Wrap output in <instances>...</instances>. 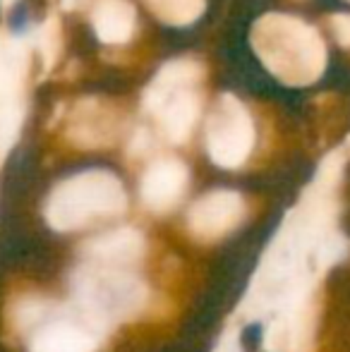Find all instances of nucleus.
I'll return each mask as SVG.
<instances>
[{
  "instance_id": "nucleus-1",
  "label": "nucleus",
  "mask_w": 350,
  "mask_h": 352,
  "mask_svg": "<svg viewBox=\"0 0 350 352\" xmlns=\"http://www.w3.org/2000/svg\"><path fill=\"white\" fill-rule=\"evenodd\" d=\"M252 43L271 74L288 84L314 82L327 63L319 34L288 14H266L259 19Z\"/></svg>"
},
{
  "instance_id": "nucleus-2",
  "label": "nucleus",
  "mask_w": 350,
  "mask_h": 352,
  "mask_svg": "<svg viewBox=\"0 0 350 352\" xmlns=\"http://www.w3.org/2000/svg\"><path fill=\"white\" fill-rule=\"evenodd\" d=\"M201 77V67L192 60H173L164 65L154 82L146 87L142 103L149 113H156L164 130L175 142L190 135L199 111V96L195 84Z\"/></svg>"
},
{
  "instance_id": "nucleus-3",
  "label": "nucleus",
  "mask_w": 350,
  "mask_h": 352,
  "mask_svg": "<svg viewBox=\"0 0 350 352\" xmlns=\"http://www.w3.org/2000/svg\"><path fill=\"white\" fill-rule=\"evenodd\" d=\"M118 197H120L118 182L111 175L96 170L82 173V175H75L63 185H58V190L51 195L46 209L48 223L58 230L75 228L77 223H82L94 211L116 201Z\"/></svg>"
},
{
  "instance_id": "nucleus-4",
  "label": "nucleus",
  "mask_w": 350,
  "mask_h": 352,
  "mask_svg": "<svg viewBox=\"0 0 350 352\" xmlns=\"http://www.w3.org/2000/svg\"><path fill=\"white\" fill-rule=\"evenodd\" d=\"M252 140L254 130L250 113L233 94H223L209 120V148L214 161L235 166L248 156Z\"/></svg>"
},
{
  "instance_id": "nucleus-5",
  "label": "nucleus",
  "mask_w": 350,
  "mask_h": 352,
  "mask_svg": "<svg viewBox=\"0 0 350 352\" xmlns=\"http://www.w3.org/2000/svg\"><path fill=\"white\" fill-rule=\"evenodd\" d=\"M91 24L103 43H125L135 32V8L127 0H98Z\"/></svg>"
},
{
  "instance_id": "nucleus-6",
  "label": "nucleus",
  "mask_w": 350,
  "mask_h": 352,
  "mask_svg": "<svg viewBox=\"0 0 350 352\" xmlns=\"http://www.w3.org/2000/svg\"><path fill=\"white\" fill-rule=\"evenodd\" d=\"M151 12L171 24H190L204 10V0H144Z\"/></svg>"
},
{
  "instance_id": "nucleus-7",
  "label": "nucleus",
  "mask_w": 350,
  "mask_h": 352,
  "mask_svg": "<svg viewBox=\"0 0 350 352\" xmlns=\"http://www.w3.org/2000/svg\"><path fill=\"white\" fill-rule=\"evenodd\" d=\"M82 338L70 329H46L34 338L32 352H80Z\"/></svg>"
},
{
  "instance_id": "nucleus-8",
  "label": "nucleus",
  "mask_w": 350,
  "mask_h": 352,
  "mask_svg": "<svg viewBox=\"0 0 350 352\" xmlns=\"http://www.w3.org/2000/svg\"><path fill=\"white\" fill-rule=\"evenodd\" d=\"M39 48H41L46 67H51L56 63L58 53H61V24H58L56 17L46 19V24L39 29Z\"/></svg>"
},
{
  "instance_id": "nucleus-9",
  "label": "nucleus",
  "mask_w": 350,
  "mask_h": 352,
  "mask_svg": "<svg viewBox=\"0 0 350 352\" xmlns=\"http://www.w3.org/2000/svg\"><path fill=\"white\" fill-rule=\"evenodd\" d=\"M262 324H250L245 326L243 336H240V343H243L245 352H257L259 348H262Z\"/></svg>"
},
{
  "instance_id": "nucleus-10",
  "label": "nucleus",
  "mask_w": 350,
  "mask_h": 352,
  "mask_svg": "<svg viewBox=\"0 0 350 352\" xmlns=\"http://www.w3.org/2000/svg\"><path fill=\"white\" fill-rule=\"evenodd\" d=\"M331 27H333V32H336L338 43H341V46H350V14L348 12L333 14Z\"/></svg>"
},
{
  "instance_id": "nucleus-11",
  "label": "nucleus",
  "mask_w": 350,
  "mask_h": 352,
  "mask_svg": "<svg viewBox=\"0 0 350 352\" xmlns=\"http://www.w3.org/2000/svg\"><path fill=\"white\" fill-rule=\"evenodd\" d=\"M12 3H17V0H0V8H3V10H8Z\"/></svg>"
}]
</instances>
